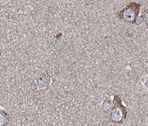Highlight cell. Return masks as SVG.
Instances as JSON below:
<instances>
[{"instance_id":"6","label":"cell","mask_w":148,"mask_h":126,"mask_svg":"<svg viewBox=\"0 0 148 126\" xmlns=\"http://www.w3.org/2000/svg\"><path fill=\"white\" fill-rule=\"evenodd\" d=\"M143 18H144V22H145L147 25L148 26V8L146 10H145L143 14Z\"/></svg>"},{"instance_id":"1","label":"cell","mask_w":148,"mask_h":126,"mask_svg":"<svg viewBox=\"0 0 148 126\" xmlns=\"http://www.w3.org/2000/svg\"><path fill=\"white\" fill-rule=\"evenodd\" d=\"M113 105L110 114V119L113 123L119 124L124 122L127 114V108L122 104L121 98L119 96H115L113 99Z\"/></svg>"},{"instance_id":"4","label":"cell","mask_w":148,"mask_h":126,"mask_svg":"<svg viewBox=\"0 0 148 126\" xmlns=\"http://www.w3.org/2000/svg\"><path fill=\"white\" fill-rule=\"evenodd\" d=\"M113 104H112V103L110 101V100L108 99L105 100L102 104L103 110H104L106 113H108L109 111H110L111 110H112V108H113Z\"/></svg>"},{"instance_id":"5","label":"cell","mask_w":148,"mask_h":126,"mask_svg":"<svg viewBox=\"0 0 148 126\" xmlns=\"http://www.w3.org/2000/svg\"><path fill=\"white\" fill-rule=\"evenodd\" d=\"M144 22V18L143 16H138L136 18V21H135L134 23L136 24L137 25H141V24L143 23Z\"/></svg>"},{"instance_id":"3","label":"cell","mask_w":148,"mask_h":126,"mask_svg":"<svg viewBox=\"0 0 148 126\" xmlns=\"http://www.w3.org/2000/svg\"><path fill=\"white\" fill-rule=\"evenodd\" d=\"M50 83V76L46 73H42L36 80L37 86L39 89H44L47 88Z\"/></svg>"},{"instance_id":"2","label":"cell","mask_w":148,"mask_h":126,"mask_svg":"<svg viewBox=\"0 0 148 126\" xmlns=\"http://www.w3.org/2000/svg\"><path fill=\"white\" fill-rule=\"evenodd\" d=\"M141 5L136 2H131L124 9L118 13V16L121 20L128 23H134L137 17L139 15Z\"/></svg>"}]
</instances>
